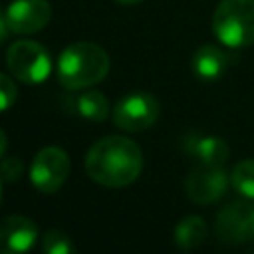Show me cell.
<instances>
[{"instance_id": "cell-7", "label": "cell", "mask_w": 254, "mask_h": 254, "mask_svg": "<svg viewBox=\"0 0 254 254\" xmlns=\"http://www.w3.org/2000/svg\"><path fill=\"white\" fill-rule=\"evenodd\" d=\"M216 236L226 244H244L254 240V202L252 198L234 200L222 206L214 220Z\"/></svg>"}, {"instance_id": "cell-14", "label": "cell", "mask_w": 254, "mask_h": 254, "mask_svg": "<svg viewBox=\"0 0 254 254\" xmlns=\"http://www.w3.org/2000/svg\"><path fill=\"white\" fill-rule=\"evenodd\" d=\"M75 109L87 121H105L109 117V101L101 91L89 89L75 99Z\"/></svg>"}, {"instance_id": "cell-13", "label": "cell", "mask_w": 254, "mask_h": 254, "mask_svg": "<svg viewBox=\"0 0 254 254\" xmlns=\"http://www.w3.org/2000/svg\"><path fill=\"white\" fill-rule=\"evenodd\" d=\"M206 234H208V226H206L204 218L198 214H189V216L179 220V224L175 226L173 238H175V244L179 248L190 250V248L200 246L204 242Z\"/></svg>"}, {"instance_id": "cell-8", "label": "cell", "mask_w": 254, "mask_h": 254, "mask_svg": "<svg viewBox=\"0 0 254 254\" xmlns=\"http://www.w3.org/2000/svg\"><path fill=\"white\" fill-rule=\"evenodd\" d=\"M228 185H230V175L224 171V167L200 165L198 169H192L189 173L185 181V190L192 202L210 204L224 196Z\"/></svg>"}, {"instance_id": "cell-19", "label": "cell", "mask_w": 254, "mask_h": 254, "mask_svg": "<svg viewBox=\"0 0 254 254\" xmlns=\"http://www.w3.org/2000/svg\"><path fill=\"white\" fill-rule=\"evenodd\" d=\"M8 34H10V26L6 22V12H2V8H0V42H4L8 38Z\"/></svg>"}, {"instance_id": "cell-15", "label": "cell", "mask_w": 254, "mask_h": 254, "mask_svg": "<svg viewBox=\"0 0 254 254\" xmlns=\"http://www.w3.org/2000/svg\"><path fill=\"white\" fill-rule=\"evenodd\" d=\"M230 185L244 198H254V159L238 161L232 167Z\"/></svg>"}, {"instance_id": "cell-10", "label": "cell", "mask_w": 254, "mask_h": 254, "mask_svg": "<svg viewBox=\"0 0 254 254\" xmlns=\"http://www.w3.org/2000/svg\"><path fill=\"white\" fill-rule=\"evenodd\" d=\"M38 240V226L32 218L10 214L0 218V254H28Z\"/></svg>"}, {"instance_id": "cell-18", "label": "cell", "mask_w": 254, "mask_h": 254, "mask_svg": "<svg viewBox=\"0 0 254 254\" xmlns=\"http://www.w3.org/2000/svg\"><path fill=\"white\" fill-rule=\"evenodd\" d=\"M24 173V165L18 157H4L0 161V177L2 181H8V183H14L22 177Z\"/></svg>"}, {"instance_id": "cell-6", "label": "cell", "mask_w": 254, "mask_h": 254, "mask_svg": "<svg viewBox=\"0 0 254 254\" xmlns=\"http://www.w3.org/2000/svg\"><path fill=\"white\" fill-rule=\"evenodd\" d=\"M69 157L62 147H44L36 153L30 167V183L36 190L44 194H52L60 190L69 175Z\"/></svg>"}, {"instance_id": "cell-4", "label": "cell", "mask_w": 254, "mask_h": 254, "mask_svg": "<svg viewBox=\"0 0 254 254\" xmlns=\"http://www.w3.org/2000/svg\"><path fill=\"white\" fill-rule=\"evenodd\" d=\"M6 65L16 79L28 85L42 83L52 71L50 52L34 40H16L10 44L6 52Z\"/></svg>"}, {"instance_id": "cell-9", "label": "cell", "mask_w": 254, "mask_h": 254, "mask_svg": "<svg viewBox=\"0 0 254 254\" xmlns=\"http://www.w3.org/2000/svg\"><path fill=\"white\" fill-rule=\"evenodd\" d=\"M52 18V6L48 0H14L6 8V22L10 32L34 34L40 32Z\"/></svg>"}, {"instance_id": "cell-20", "label": "cell", "mask_w": 254, "mask_h": 254, "mask_svg": "<svg viewBox=\"0 0 254 254\" xmlns=\"http://www.w3.org/2000/svg\"><path fill=\"white\" fill-rule=\"evenodd\" d=\"M6 149H8V139H6V133H4L2 129H0V159L4 157Z\"/></svg>"}, {"instance_id": "cell-1", "label": "cell", "mask_w": 254, "mask_h": 254, "mask_svg": "<svg viewBox=\"0 0 254 254\" xmlns=\"http://www.w3.org/2000/svg\"><path fill=\"white\" fill-rule=\"evenodd\" d=\"M143 169L141 147L123 135H107L95 141L85 155V173L97 185L121 189L137 181Z\"/></svg>"}, {"instance_id": "cell-3", "label": "cell", "mask_w": 254, "mask_h": 254, "mask_svg": "<svg viewBox=\"0 0 254 254\" xmlns=\"http://www.w3.org/2000/svg\"><path fill=\"white\" fill-rule=\"evenodd\" d=\"M212 32L226 48L254 44V0H220L212 14Z\"/></svg>"}, {"instance_id": "cell-22", "label": "cell", "mask_w": 254, "mask_h": 254, "mask_svg": "<svg viewBox=\"0 0 254 254\" xmlns=\"http://www.w3.org/2000/svg\"><path fill=\"white\" fill-rule=\"evenodd\" d=\"M0 202H2V177H0Z\"/></svg>"}, {"instance_id": "cell-2", "label": "cell", "mask_w": 254, "mask_h": 254, "mask_svg": "<svg viewBox=\"0 0 254 254\" xmlns=\"http://www.w3.org/2000/svg\"><path fill=\"white\" fill-rule=\"evenodd\" d=\"M109 71L107 52L93 42H75L58 58V79L65 89H87L105 79Z\"/></svg>"}, {"instance_id": "cell-21", "label": "cell", "mask_w": 254, "mask_h": 254, "mask_svg": "<svg viewBox=\"0 0 254 254\" xmlns=\"http://www.w3.org/2000/svg\"><path fill=\"white\" fill-rule=\"evenodd\" d=\"M117 2H121V4H137L141 0H117Z\"/></svg>"}, {"instance_id": "cell-12", "label": "cell", "mask_w": 254, "mask_h": 254, "mask_svg": "<svg viewBox=\"0 0 254 254\" xmlns=\"http://www.w3.org/2000/svg\"><path fill=\"white\" fill-rule=\"evenodd\" d=\"M189 151L196 157L200 165H208V167H224V163L230 157L228 143L222 137H214V135L192 139Z\"/></svg>"}, {"instance_id": "cell-16", "label": "cell", "mask_w": 254, "mask_h": 254, "mask_svg": "<svg viewBox=\"0 0 254 254\" xmlns=\"http://www.w3.org/2000/svg\"><path fill=\"white\" fill-rule=\"evenodd\" d=\"M42 254H77V248L65 232L52 228L42 236Z\"/></svg>"}, {"instance_id": "cell-17", "label": "cell", "mask_w": 254, "mask_h": 254, "mask_svg": "<svg viewBox=\"0 0 254 254\" xmlns=\"http://www.w3.org/2000/svg\"><path fill=\"white\" fill-rule=\"evenodd\" d=\"M16 97H18L16 83L8 75L0 73V113L2 111H8L16 103Z\"/></svg>"}, {"instance_id": "cell-11", "label": "cell", "mask_w": 254, "mask_h": 254, "mask_svg": "<svg viewBox=\"0 0 254 254\" xmlns=\"http://www.w3.org/2000/svg\"><path fill=\"white\" fill-rule=\"evenodd\" d=\"M228 65H230V56L224 50H220L218 46H212V44L200 46L192 54V60H190L192 73L202 81L220 79L226 73Z\"/></svg>"}, {"instance_id": "cell-5", "label": "cell", "mask_w": 254, "mask_h": 254, "mask_svg": "<svg viewBox=\"0 0 254 254\" xmlns=\"http://www.w3.org/2000/svg\"><path fill=\"white\" fill-rule=\"evenodd\" d=\"M159 113H161V105L155 95L147 91H135L121 97L115 103L111 117L119 129L137 133L149 129L159 119Z\"/></svg>"}]
</instances>
